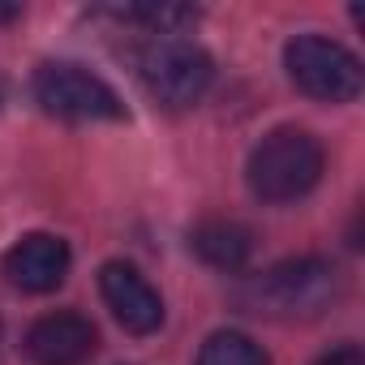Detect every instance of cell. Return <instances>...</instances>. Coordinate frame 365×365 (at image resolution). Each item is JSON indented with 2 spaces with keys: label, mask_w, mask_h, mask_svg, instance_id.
<instances>
[{
  "label": "cell",
  "mask_w": 365,
  "mask_h": 365,
  "mask_svg": "<svg viewBox=\"0 0 365 365\" xmlns=\"http://www.w3.org/2000/svg\"><path fill=\"white\" fill-rule=\"evenodd\" d=\"M322 168H327L322 142H318L309 129L284 125V129H271V133L250 150L245 180H250L254 198L279 207V202L305 198L318 180H322Z\"/></svg>",
  "instance_id": "obj_1"
},
{
  "label": "cell",
  "mask_w": 365,
  "mask_h": 365,
  "mask_svg": "<svg viewBox=\"0 0 365 365\" xmlns=\"http://www.w3.org/2000/svg\"><path fill=\"white\" fill-rule=\"evenodd\" d=\"M339 292V275L327 258H288L241 284V305L267 318H314Z\"/></svg>",
  "instance_id": "obj_2"
},
{
  "label": "cell",
  "mask_w": 365,
  "mask_h": 365,
  "mask_svg": "<svg viewBox=\"0 0 365 365\" xmlns=\"http://www.w3.org/2000/svg\"><path fill=\"white\" fill-rule=\"evenodd\" d=\"M138 73H142L150 99H159L163 108H190L211 91L215 61L207 56L202 43H194L185 35H159L142 48Z\"/></svg>",
  "instance_id": "obj_3"
},
{
  "label": "cell",
  "mask_w": 365,
  "mask_h": 365,
  "mask_svg": "<svg viewBox=\"0 0 365 365\" xmlns=\"http://www.w3.org/2000/svg\"><path fill=\"white\" fill-rule=\"evenodd\" d=\"M284 69L297 91L322 103H352L365 86L361 56L327 35H297L284 48Z\"/></svg>",
  "instance_id": "obj_4"
},
{
  "label": "cell",
  "mask_w": 365,
  "mask_h": 365,
  "mask_svg": "<svg viewBox=\"0 0 365 365\" xmlns=\"http://www.w3.org/2000/svg\"><path fill=\"white\" fill-rule=\"evenodd\" d=\"M35 99L48 116H61V120H120L125 116V103L120 95L91 69L73 65V61H48L39 65L35 73Z\"/></svg>",
  "instance_id": "obj_5"
},
{
  "label": "cell",
  "mask_w": 365,
  "mask_h": 365,
  "mask_svg": "<svg viewBox=\"0 0 365 365\" xmlns=\"http://www.w3.org/2000/svg\"><path fill=\"white\" fill-rule=\"evenodd\" d=\"M99 292H103L108 309L116 314V322L129 335H150V331L163 327V301L133 262H103Z\"/></svg>",
  "instance_id": "obj_6"
},
{
  "label": "cell",
  "mask_w": 365,
  "mask_h": 365,
  "mask_svg": "<svg viewBox=\"0 0 365 365\" xmlns=\"http://www.w3.org/2000/svg\"><path fill=\"white\" fill-rule=\"evenodd\" d=\"M95 348H99V331L78 309L43 314L26 331V356L35 365H82V361L95 356Z\"/></svg>",
  "instance_id": "obj_7"
},
{
  "label": "cell",
  "mask_w": 365,
  "mask_h": 365,
  "mask_svg": "<svg viewBox=\"0 0 365 365\" xmlns=\"http://www.w3.org/2000/svg\"><path fill=\"white\" fill-rule=\"evenodd\" d=\"M69 262H73V254H69V245L61 237L31 232V237H22L5 254V262H0V267H5V279L14 288H22V292H52V288L65 284Z\"/></svg>",
  "instance_id": "obj_8"
},
{
  "label": "cell",
  "mask_w": 365,
  "mask_h": 365,
  "mask_svg": "<svg viewBox=\"0 0 365 365\" xmlns=\"http://www.w3.org/2000/svg\"><path fill=\"white\" fill-rule=\"evenodd\" d=\"M194 250L215 271H241L254 254V237L237 220H207L194 228Z\"/></svg>",
  "instance_id": "obj_9"
},
{
  "label": "cell",
  "mask_w": 365,
  "mask_h": 365,
  "mask_svg": "<svg viewBox=\"0 0 365 365\" xmlns=\"http://www.w3.org/2000/svg\"><path fill=\"white\" fill-rule=\"evenodd\" d=\"M198 365H271V361H267L262 344H254L250 335H241V331H215L202 344Z\"/></svg>",
  "instance_id": "obj_10"
},
{
  "label": "cell",
  "mask_w": 365,
  "mask_h": 365,
  "mask_svg": "<svg viewBox=\"0 0 365 365\" xmlns=\"http://www.w3.org/2000/svg\"><path fill=\"white\" fill-rule=\"evenodd\" d=\"M125 22H138L155 35H180V26H194L198 22V9L190 5H125L116 9Z\"/></svg>",
  "instance_id": "obj_11"
},
{
  "label": "cell",
  "mask_w": 365,
  "mask_h": 365,
  "mask_svg": "<svg viewBox=\"0 0 365 365\" xmlns=\"http://www.w3.org/2000/svg\"><path fill=\"white\" fill-rule=\"evenodd\" d=\"M314 365H365V352L356 348V344H339V348H331V352H322Z\"/></svg>",
  "instance_id": "obj_12"
},
{
  "label": "cell",
  "mask_w": 365,
  "mask_h": 365,
  "mask_svg": "<svg viewBox=\"0 0 365 365\" xmlns=\"http://www.w3.org/2000/svg\"><path fill=\"white\" fill-rule=\"evenodd\" d=\"M14 18H22V5H0V22H14Z\"/></svg>",
  "instance_id": "obj_13"
},
{
  "label": "cell",
  "mask_w": 365,
  "mask_h": 365,
  "mask_svg": "<svg viewBox=\"0 0 365 365\" xmlns=\"http://www.w3.org/2000/svg\"><path fill=\"white\" fill-rule=\"evenodd\" d=\"M0 99H5V86H0Z\"/></svg>",
  "instance_id": "obj_14"
},
{
  "label": "cell",
  "mask_w": 365,
  "mask_h": 365,
  "mask_svg": "<svg viewBox=\"0 0 365 365\" xmlns=\"http://www.w3.org/2000/svg\"><path fill=\"white\" fill-rule=\"evenodd\" d=\"M0 335H5V327H0Z\"/></svg>",
  "instance_id": "obj_15"
}]
</instances>
